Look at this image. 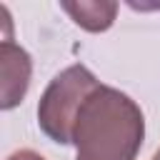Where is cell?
I'll list each match as a JSON object with an SVG mask.
<instances>
[{
    "instance_id": "obj_1",
    "label": "cell",
    "mask_w": 160,
    "mask_h": 160,
    "mask_svg": "<svg viewBox=\"0 0 160 160\" xmlns=\"http://www.w3.org/2000/svg\"><path fill=\"white\" fill-rule=\"evenodd\" d=\"M142 140L145 115L140 105L100 82L82 102L72 128L75 160H135Z\"/></svg>"
},
{
    "instance_id": "obj_2",
    "label": "cell",
    "mask_w": 160,
    "mask_h": 160,
    "mask_svg": "<svg viewBox=\"0 0 160 160\" xmlns=\"http://www.w3.org/2000/svg\"><path fill=\"white\" fill-rule=\"evenodd\" d=\"M100 88V80L85 65H70L58 72L38 102V125L40 130L60 145H72V128L82 102L92 90Z\"/></svg>"
},
{
    "instance_id": "obj_3",
    "label": "cell",
    "mask_w": 160,
    "mask_h": 160,
    "mask_svg": "<svg viewBox=\"0 0 160 160\" xmlns=\"http://www.w3.org/2000/svg\"><path fill=\"white\" fill-rule=\"evenodd\" d=\"M30 75H32V60L28 50L12 40H2L0 42V80H2L0 108L2 110H12L15 105L22 102L30 85Z\"/></svg>"
},
{
    "instance_id": "obj_4",
    "label": "cell",
    "mask_w": 160,
    "mask_h": 160,
    "mask_svg": "<svg viewBox=\"0 0 160 160\" xmlns=\"http://www.w3.org/2000/svg\"><path fill=\"white\" fill-rule=\"evenodd\" d=\"M60 8L88 32H105L118 15V2L112 0H80V2H60Z\"/></svg>"
},
{
    "instance_id": "obj_5",
    "label": "cell",
    "mask_w": 160,
    "mask_h": 160,
    "mask_svg": "<svg viewBox=\"0 0 160 160\" xmlns=\"http://www.w3.org/2000/svg\"><path fill=\"white\" fill-rule=\"evenodd\" d=\"M8 160H45L40 152H35V150H15Z\"/></svg>"
},
{
    "instance_id": "obj_6",
    "label": "cell",
    "mask_w": 160,
    "mask_h": 160,
    "mask_svg": "<svg viewBox=\"0 0 160 160\" xmlns=\"http://www.w3.org/2000/svg\"><path fill=\"white\" fill-rule=\"evenodd\" d=\"M152 160H160V150H158V152H155V155H152Z\"/></svg>"
}]
</instances>
